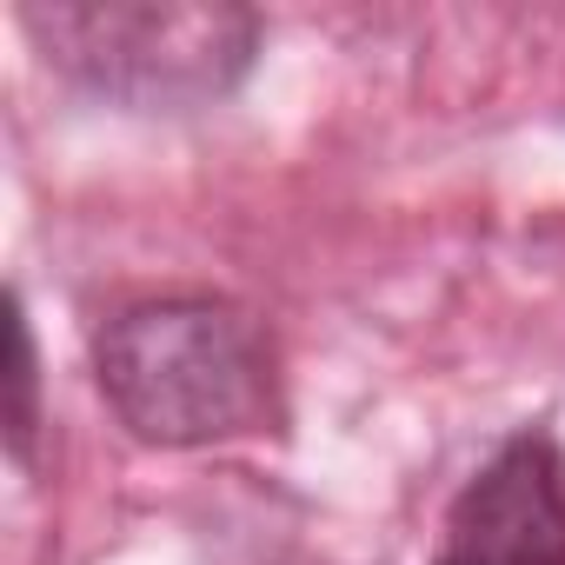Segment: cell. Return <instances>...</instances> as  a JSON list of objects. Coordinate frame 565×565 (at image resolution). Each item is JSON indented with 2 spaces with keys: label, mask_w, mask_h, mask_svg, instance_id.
Listing matches in <instances>:
<instances>
[{
  "label": "cell",
  "mask_w": 565,
  "mask_h": 565,
  "mask_svg": "<svg viewBox=\"0 0 565 565\" xmlns=\"http://www.w3.org/2000/svg\"><path fill=\"white\" fill-rule=\"evenodd\" d=\"M41 366H34V327L14 300V413H8V452L28 459L34 452V426H41Z\"/></svg>",
  "instance_id": "3"
},
{
  "label": "cell",
  "mask_w": 565,
  "mask_h": 565,
  "mask_svg": "<svg viewBox=\"0 0 565 565\" xmlns=\"http://www.w3.org/2000/svg\"><path fill=\"white\" fill-rule=\"evenodd\" d=\"M94 380L114 419L147 446H220L279 413L273 340L246 307L213 294L114 313L94 340Z\"/></svg>",
  "instance_id": "1"
},
{
  "label": "cell",
  "mask_w": 565,
  "mask_h": 565,
  "mask_svg": "<svg viewBox=\"0 0 565 565\" xmlns=\"http://www.w3.org/2000/svg\"><path fill=\"white\" fill-rule=\"evenodd\" d=\"M433 565H439V558H433Z\"/></svg>",
  "instance_id": "4"
},
{
  "label": "cell",
  "mask_w": 565,
  "mask_h": 565,
  "mask_svg": "<svg viewBox=\"0 0 565 565\" xmlns=\"http://www.w3.org/2000/svg\"><path fill=\"white\" fill-rule=\"evenodd\" d=\"M21 28L74 87L180 114L233 94L259 54V14L206 0H94V8H21Z\"/></svg>",
  "instance_id": "2"
}]
</instances>
